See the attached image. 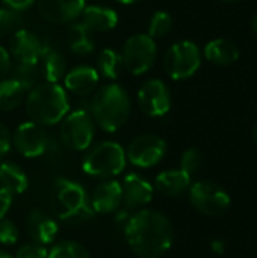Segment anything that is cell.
Wrapping results in <instances>:
<instances>
[{
  "label": "cell",
  "instance_id": "83f0119b",
  "mask_svg": "<svg viewBox=\"0 0 257 258\" xmlns=\"http://www.w3.org/2000/svg\"><path fill=\"white\" fill-rule=\"evenodd\" d=\"M47 258H89V252L83 245L77 242L64 240L50 249Z\"/></svg>",
  "mask_w": 257,
  "mask_h": 258
},
{
  "label": "cell",
  "instance_id": "ba28073f",
  "mask_svg": "<svg viewBox=\"0 0 257 258\" xmlns=\"http://www.w3.org/2000/svg\"><path fill=\"white\" fill-rule=\"evenodd\" d=\"M201 63V56L197 44L192 41L174 42L164 56L165 73L173 80H185L197 73Z\"/></svg>",
  "mask_w": 257,
  "mask_h": 258
},
{
  "label": "cell",
  "instance_id": "836d02e7",
  "mask_svg": "<svg viewBox=\"0 0 257 258\" xmlns=\"http://www.w3.org/2000/svg\"><path fill=\"white\" fill-rule=\"evenodd\" d=\"M11 144H12L11 133L6 128V125L0 122V159L8 154V151L11 150Z\"/></svg>",
  "mask_w": 257,
  "mask_h": 258
},
{
  "label": "cell",
  "instance_id": "cb8c5ba5",
  "mask_svg": "<svg viewBox=\"0 0 257 258\" xmlns=\"http://www.w3.org/2000/svg\"><path fill=\"white\" fill-rule=\"evenodd\" d=\"M39 60H42L41 70H42V77L45 82L59 83L64 79V76L67 73V63H65L64 56L59 51L44 47V51H42Z\"/></svg>",
  "mask_w": 257,
  "mask_h": 258
},
{
  "label": "cell",
  "instance_id": "4316f807",
  "mask_svg": "<svg viewBox=\"0 0 257 258\" xmlns=\"http://www.w3.org/2000/svg\"><path fill=\"white\" fill-rule=\"evenodd\" d=\"M8 77L9 79H14L15 82H18L26 91H30L36 85V80H38L36 65L15 62L14 65H11V70L8 73Z\"/></svg>",
  "mask_w": 257,
  "mask_h": 258
},
{
  "label": "cell",
  "instance_id": "74e56055",
  "mask_svg": "<svg viewBox=\"0 0 257 258\" xmlns=\"http://www.w3.org/2000/svg\"><path fill=\"white\" fill-rule=\"evenodd\" d=\"M212 249H214L215 252L223 254V252H224V245H223L221 242H214V243H212Z\"/></svg>",
  "mask_w": 257,
  "mask_h": 258
},
{
  "label": "cell",
  "instance_id": "5b68a950",
  "mask_svg": "<svg viewBox=\"0 0 257 258\" xmlns=\"http://www.w3.org/2000/svg\"><path fill=\"white\" fill-rule=\"evenodd\" d=\"M126 162L124 148L117 142L105 141L89 150L83 159L82 169L91 177L111 178L124 171Z\"/></svg>",
  "mask_w": 257,
  "mask_h": 258
},
{
  "label": "cell",
  "instance_id": "1f68e13d",
  "mask_svg": "<svg viewBox=\"0 0 257 258\" xmlns=\"http://www.w3.org/2000/svg\"><path fill=\"white\" fill-rule=\"evenodd\" d=\"M18 240V228L8 219H0V243L14 245Z\"/></svg>",
  "mask_w": 257,
  "mask_h": 258
},
{
  "label": "cell",
  "instance_id": "d6986e66",
  "mask_svg": "<svg viewBox=\"0 0 257 258\" xmlns=\"http://www.w3.org/2000/svg\"><path fill=\"white\" fill-rule=\"evenodd\" d=\"M82 23L94 33L109 32L117 27L118 24V14L108 6L101 5H89L85 6L82 11Z\"/></svg>",
  "mask_w": 257,
  "mask_h": 258
},
{
  "label": "cell",
  "instance_id": "4fadbf2b",
  "mask_svg": "<svg viewBox=\"0 0 257 258\" xmlns=\"http://www.w3.org/2000/svg\"><path fill=\"white\" fill-rule=\"evenodd\" d=\"M42 51V42L33 32L27 29H18L9 39V54L15 62L38 65Z\"/></svg>",
  "mask_w": 257,
  "mask_h": 258
},
{
  "label": "cell",
  "instance_id": "6da1fadb",
  "mask_svg": "<svg viewBox=\"0 0 257 258\" xmlns=\"http://www.w3.org/2000/svg\"><path fill=\"white\" fill-rule=\"evenodd\" d=\"M124 236L130 249L138 257L159 258L173 246L174 230L165 215L144 209L127 219Z\"/></svg>",
  "mask_w": 257,
  "mask_h": 258
},
{
  "label": "cell",
  "instance_id": "7c38bea8",
  "mask_svg": "<svg viewBox=\"0 0 257 258\" xmlns=\"http://www.w3.org/2000/svg\"><path fill=\"white\" fill-rule=\"evenodd\" d=\"M136 101L142 113L151 118H159L168 113L171 107V94L162 80L148 79L141 85Z\"/></svg>",
  "mask_w": 257,
  "mask_h": 258
},
{
  "label": "cell",
  "instance_id": "ab89813d",
  "mask_svg": "<svg viewBox=\"0 0 257 258\" xmlns=\"http://www.w3.org/2000/svg\"><path fill=\"white\" fill-rule=\"evenodd\" d=\"M251 27H253V32L256 33L257 36V14L253 17V20H251Z\"/></svg>",
  "mask_w": 257,
  "mask_h": 258
},
{
  "label": "cell",
  "instance_id": "484cf974",
  "mask_svg": "<svg viewBox=\"0 0 257 258\" xmlns=\"http://www.w3.org/2000/svg\"><path fill=\"white\" fill-rule=\"evenodd\" d=\"M123 68L121 54L114 48H103L97 56V71L108 80H115Z\"/></svg>",
  "mask_w": 257,
  "mask_h": 258
},
{
  "label": "cell",
  "instance_id": "4dcf8cb0",
  "mask_svg": "<svg viewBox=\"0 0 257 258\" xmlns=\"http://www.w3.org/2000/svg\"><path fill=\"white\" fill-rule=\"evenodd\" d=\"M201 165V154L195 148H189L183 153L182 160H180V169H183L186 174L192 175L200 169Z\"/></svg>",
  "mask_w": 257,
  "mask_h": 258
},
{
  "label": "cell",
  "instance_id": "3957f363",
  "mask_svg": "<svg viewBox=\"0 0 257 258\" xmlns=\"http://www.w3.org/2000/svg\"><path fill=\"white\" fill-rule=\"evenodd\" d=\"M70 112L67 91L59 83L35 85L26 97V113L39 125H55Z\"/></svg>",
  "mask_w": 257,
  "mask_h": 258
},
{
  "label": "cell",
  "instance_id": "30bf717a",
  "mask_svg": "<svg viewBox=\"0 0 257 258\" xmlns=\"http://www.w3.org/2000/svg\"><path fill=\"white\" fill-rule=\"evenodd\" d=\"M15 150L27 159L42 156L50 147V136L45 132L44 125H39L33 121L21 122L12 138Z\"/></svg>",
  "mask_w": 257,
  "mask_h": 258
},
{
  "label": "cell",
  "instance_id": "8fae6325",
  "mask_svg": "<svg viewBox=\"0 0 257 258\" xmlns=\"http://www.w3.org/2000/svg\"><path fill=\"white\" fill-rule=\"evenodd\" d=\"M167 153V144L158 135L145 133L135 138L126 151L127 160L138 168H151L158 165Z\"/></svg>",
  "mask_w": 257,
  "mask_h": 258
},
{
  "label": "cell",
  "instance_id": "603a6c76",
  "mask_svg": "<svg viewBox=\"0 0 257 258\" xmlns=\"http://www.w3.org/2000/svg\"><path fill=\"white\" fill-rule=\"evenodd\" d=\"M68 45L76 56H88L94 51L92 32L82 23H73L68 27Z\"/></svg>",
  "mask_w": 257,
  "mask_h": 258
},
{
  "label": "cell",
  "instance_id": "7402d4cb",
  "mask_svg": "<svg viewBox=\"0 0 257 258\" xmlns=\"http://www.w3.org/2000/svg\"><path fill=\"white\" fill-rule=\"evenodd\" d=\"M0 186L12 195H20L27 190L29 180L26 172L15 163H0Z\"/></svg>",
  "mask_w": 257,
  "mask_h": 258
},
{
  "label": "cell",
  "instance_id": "277c9868",
  "mask_svg": "<svg viewBox=\"0 0 257 258\" xmlns=\"http://www.w3.org/2000/svg\"><path fill=\"white\" fill-rule=\"evenodd\" d=\"M52 206L55 215L68 222L85 221L94 215L83 186L68 178H59L55 181Z\"/></svg>",
  "mask_w": 257,
  "mask_h": 258
},
{
  "label": "cell",
  "instance_id": "f1b7e54d",
  "mask_svg": "<svg viewBox=\"0 0 257 258\" xmlns=\"http://www.w3.org/2000/svg\"><path fill=\"white\" fill-rule=\"evenodd\" d=\"M171 27H173V17L167 11H156L148 21L147 35L151 36L153 39L164 38L170 33Z\"/></svg>",
  "mask_w": 257,
  "mask_h": 258
},
{
  "label": "cell",
  "instance_id": "52a82bcc",
  "mask_svg": "<svg viewBox=\"0 0 257 258\" xmlns=\"http://www.w3.org/2000/svg\"><path fill=\"white\" fill-rule=\"evenodd\" d=\"M156 41L147 33H135L129 36L123 45V67L133 76L147 73L156 62Z\"/></svg>",
  "mask_w": 257,
  "mask_h": 258
},
{
  "label": "cell",
  "instance_id": "9c48e42d",
  "mask_svg": "<svg viewBox=\"0 0 257 258\" xmlns=\"http://www.w3.org/2000/svg\"><path fill=\"white\" fill-rule=\"evenodd\" d=\"M189 198L192 206L206 216H221L230 209V195L217 183L201 180L191 186Z\"/></svg>",
  "mask_w": 257,
  "mask_h": 258
},
{
  "label": "cell",
  "instance_id": "d4e9b609",
  "mask_svg": "<svg viewBox=\"0 0 257 258\" xmlns=\"http://www.w3.org/2000/svg\"><path fill=\"white\" fill-rule=\"evenodd\" d=\"M26 89L14 79L0 80V110L11 112L17 109L26 98Z\"/></svg>",
  "mask_w": 257,
  "mask_h": 258
},
{
  "label": "cell",
  "instance_id": "d6a6232c",
  "mask_svg": "<svg viewBox=\"0 0 257 258\" xmlns=\"http://www.w3.org/2000/svg\"><path fill=\"white\" fill-rule=\"evenodd\" d=\"M48 251L45 249L44 245H39V243H26L23 245L18 251H17V255L15 258H47Z\"/></svg>",
  "mask_w": 257,
  "mask_h": 258
},
{
  "label": "cell",
  "instance_id": "d590c367",
  "mask_svg": "<svg viewBox=\"0 0 257 258\" xmlns=\"http://www.w3.org/2000/svg\"><path fill=\"white\" fill-rule=\"evenodd\" d=\"M12 194L8 192L6 189H3L0 186V219L5 218V215L8 213V210L11 209V204H12Z\"/></svg>",
  "mask_w": 257,
  "mask_h": 258
},
{
  "label": "cell",
  "instance_id": "9a60e30c",
  "mask_svg": "<svg viewBox=\"0 0 257 258\" xmlns=\"http://www.w3.org/2000/svg\"><path fill=\"white\" fill-rule=\"evenodd\" d=\"M91 209L94 213L108 215L115 212L123 204V189L121 183L117 180H105L100 183L89 200Z\"/></svg>",
  "mask_w": 257,
  "mask_h": 258
},
{
  "label": "cell",
  "instance_id": "7bdbcfd3",
  "mask_svg": "<svg viewBox=\"0 0 257 258\" xmlns=\"http://www.w3.org/2000/svg\"><path fill=\"white\" fill-rule=\"evenodd\" d=\"M226 2H235V0H226Z\"/></svg>",
  "mask_w": 257,
  "mask_h": 258
},
{
  "label": "cell",
  "instance_id": "8992f818",
  "mask_svg": "<svg viewBox=\"0 0 257 258\" xmlns=\"http://www.w3.org/2000/svg\"><path fill=\"white\" fill-rule=\"evenodd\" d=\"M95 136V122L89 110L80 107L68 112L61 121V139L64 145L74 151H85Z\"/></svg>",
  "mask_w": 257,
  "mask_h": 258
},
{
  "label": "cell",
  "instance_id": "ac0fdd59",
  "mask_svg": "<svg viewBox=\"0 0 257 258\" xmlns=\"http://www.w3.org/2000/svg\"><path fill=\"white\" fill-rule=\"evenodd\" d=\"M123 203L126 209H136L145 206L153 198V186L139 174H129L121 183Z\"/></svg>",
  "mask_w": 257,
  "mask_h": 258
},
{
  "label": "cell",
  "instance_id": "5bb4252c",
  "mask_svg": "<svg viewBox=\"0 0 257 258\" xmlns=\"http://www.w3.org/2000/svg\"><path fill=\"white\" fill-rule=\"evenodd\" d=\"M42 18L53 24L73 23L80 17L85 0H35Z\"/></svg>",
  "mask_w": 257,
  "mask_h": 258
},
{
  "label": "cell",
  "instance_id": "44dd1931",
  "mask_svg": "<svg viewBox=\"0 0 257 258\" xmlns=\"http://www.w3.org/2000/svg\"><path fill=\"white\" fill-rule=\"evenodd\" d=\"M204 56L212 63L226 67V65H232L238 60L239 50L232 41L224 39V38H218V39L211 41L204 47Z\"/></svg>",
  "mask_w": 257,
  "mask_h": 258
},
{
  "label": "cell",
  "instance_id": "60d3db41",
  "mask_svg": "<svg viewBox=\"0 0 257 258\" xmlns=\"http://www.w3.org/2000/svg\"><path fill=\"white\" fill-rule=\"evenodd\" d=\"M0 258H14L11 254L5 252V251H0Z\"/></svg>",
  "mask_w": 257,
  "mask_h": 258
},
{
  "label": "cell",
  "instance_id": "2e32d148",
  "mask_svg": "<svg viewBox=\"0 0 257 258\" xmlns=\"http://www.w3.org/2000/svg\"><path fill=\"white\" fill-rule=\"evenodd\" d=\"M100 74L89 65H77L64 76V89L77 97L89 95L98 85Z\"/></svg>",
  "mask_w": 257,
  "mask_h": 258
},
{
  "label": "cell",
  "instance_id": "7a4b0ae2",
  "mask_svg": "<svg viewBox=\"0 0 257 258\" xmlns=\"http://www.w3.org/2000/svg\"><path fill=\"white\" fill-rule=\"evenodd\" d=\"M130 109L129 92L118 83L101 85L89 103V113L94 122L106 133L120 130L129 119Z\"/></svg>",
  "mask_w": 257,
  "mask_h": 258
},
{
  "label": "cell",
  "instance_id": "e575fe53",
  "mask_svg": "<svg viewBox=\"0 0 257 258\" xmlns=\"http://www.w3.org/2000/svg\"><path fill=\"white\" fill-rule=\"evenodd\" d=\"M11 54L9 51L0 45V80H3L5 77H8V73L11 70Z\"/></svg>",
  "mask_w": 257,
  "mask_h": 258
},
{
  "label": "cell",
  "instance_id": "ffe728a7",
  "mask_svg": "<svg viewBox=\"0 0 257 258\" xmlns=\"http://www.w3.org/2000/svg\"><path fill=\"white\" fill-rule=\"evenodd\" d=\"M191 186V175L183 169H168L156 177V189L167 197H179Z\"/></svg>",
  "mask_w": 257,
  "mask_h": 258
},
{
  "label": "cell",
  "instance_id": "e0dca14e",
  "mask_svg": "<svg viewBox=\"0 0 257 258\" xmlns=\"http://www.w3.org/2000/svg\"><path fill=\"white\" fill-rule=\"evenodd\" d=\"M26 231L35 243L48 245L58 236V224L56 221L42 210H30L26 218Z\"/></svg>",
  "mask_w": 257,
  "mask_h": 258
},
{
  "label": "cell",
  "instance_id": "f546056e",
  "mask_svg": "<svg viewBox=\"0 0 257 258\" xmlns=\"http://www.w3.org/2000/svg\"><path fill=\"white\" fill-rule=\"evenodd\" d=\"M23 17L20 12L12 11L9 8H0V38L9 36L18 29H21Z\"/></svg>",
  "mask_w": 257,
  "mask_h": 258
},
{
  "label": "cell",
  "instance_id": "f35d334b",
  "mask_svg": "<svg viewBox=\"0 0 257 258\" xmlns=\"http://www.w3.org/2000/svg\"><path fill=\"white\" fill-rule=\"evenodd\" d=\"M117 2L123 5H135V3H139L141 0H117Z\"/></svg>",
  "mask_w": 257,
  "mask_h": 258
},
{
  "label": "cell",
  "instance_id": "8d00e7d4",
  "mask_svg": "<svg viewBox=\"0 0 257 258\" xmlns=\"http://www.w3.org/2000/svg\"><path fill=\"white\" fill-rule=\"evenodd\" d=\"M2 2H3V5L6 8H9L12 11H17V12L29 9L35 3V0H2Z\"/></svg>",
  "mask_w": 257,
  "mask_h": 258
},
{
  "label": "cell",
  "instance_id": "b9f144b4",
  "mask_svg": "<svg viewBox=\"0 0 257 258\" xmlns=\"http://www.w3.org/2000/svg\"><path fill=\"white\" fill-rule=\"evenodd\" d=\"M253 138H254V141H256V144H257V124H256V127H254V132H253Z\"/></svg>",
  "mask_w": 257,
  "mask_h": 258
}]
</instances>
